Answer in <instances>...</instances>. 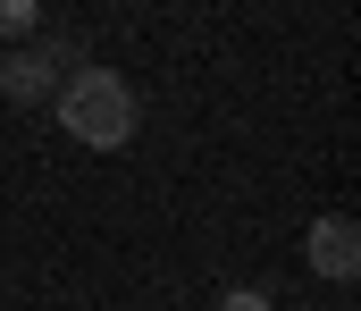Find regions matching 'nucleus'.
Returning a JSON list of instances; mask_svg holds the SVG:
<instances>
[{
  "mask_svg": "<svg viewBox=\"0 0 361 311\" xmlns=\"http://www.w3.org/2000/svg\"><path fill=\"white\" fill-rule=\"evenodd\" d=\"M302 261L319 269V278H336V286H353L361 278V227L345 210H328V219H311V236H302Z\"/></svg>",
  "mask_w": 361,
  "mask_h": 311,
  "instance_id": "7ed1b4c3",
  "label": "nucleus"
},
{
  "mask_svg": "<svg viewBox=\"0 0 361 311\" xmlns=\"http://www.w3.org/2000/svg\"><path fill=\"white\" fill-rule=\"evenodd\" d=\"M59 126L76 143H92V152H126L135 143V93H126V76L118 68H76L59 85Z\"/></svg>",
  "mask_w": 361,
  "mask_h": 311,
  "instance_id": "f257e3e1",
  "label": "nucleus"
},
{
  "mask_svg": "<svg viewBox=\"0 0 361 311\" xmlns=\"http://www.w3.org/2000/svg\"><path fill=\"white\" fill-rule=\"evenodd\" d=\"M59 68H85V59H76V42H34V51H8V59H0V93L34 109L51 85H59Z\"/></svg>",
  "mask_w": 361,
  "mask_h": 311,
  "instance_id": "f03ea898",
  "label": "nucleus"
}]
</instances>
